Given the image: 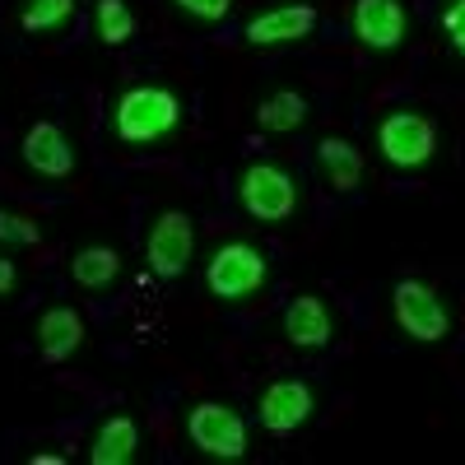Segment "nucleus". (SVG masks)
Returning a JSON list of instances; mask_svg holds the SVG:
<instances>
[{"instance_id":"obj_16","label":"nucleus","mask_w":465,"mask_h":465,"mask_svg":"<svg viewBox=\"0 0 465 465\" xmlns=\"http://www.w3.org/2000/svg\"><path fill=\"white\" fill-rule=\"evenodd\" d=\"M116 270H122V256H116L112 247H84L80 256H74L70 275L80 280L84 289H107L116 280Z\"/></svg>"},{"instance_id":"obj_15","label":"nucleus","mask_w":465,"mask_h":465,"mask_svg":"<svg viewBox=\"0 0 465 465\" xmlns=\"http://www.w3.org/2000/svg\"><path fill=\"white\" fill-rule=\"evenodd\" d=\"M135 442H140V433H135V423L126 414L107 419L98 429V438H94V465H126L135 456Z\"/></svg>"},{"instance_id":"obj_5","label":"nucleus","mask_w":465,"mask_h":465,"mask_svg":"<svg viewBox=\"0 0 465 465\" xmlns=\"http://www.w3.org/2000/svg\"><path fill=\"white\" fill-rule=\"evenodd\" d=\"M396 322L405 335L423 340V344H433L447 335V307L433 298L429 284H419V280H405L396 284Z\"/></svg>"},{"instance_id":"obj_4","label":"nucleus","mask_w":465,"mask_h":465,"mask_svg":"<svg viewBox=\"0 0 465 465\" xmlns=\"http://www.w3.org/2000/svg\"><path fill=\"white\" fill-rule=\"evenodd\" d=\"M186 429H191V438H196V447H205L219 460H238L247 451V429L228 405H196L191 419H186Z\"/></svg>"},{"instance_id":"obj_18","label":"nucleus","mask_w":465,"mask_h":465,"mask_svg":"<svg viewBox=\"0 0 465 465\" xmlns=\"http://www.w3.org/2000/svg\"><path fill=\"white\" fill-rule=\"evenodd\" d=\"M135 33V19L126 10V0H98V37L107 47H122Z\"/></svg>"},{"instance_id":"obj_11","label":"nucleus","mask_w":465,"mask_h":465,"mask_svg":"<svg viewBox=\"0 0 465 465\" xmlns=\"http://www.w3.org/2000/svg\"><path fill=\"white\" fill-rule=\"evenodd\" d=\"M24 159L33 173H43V177H65L74 168V153H70V140L47 126V122H37L28 135H24Z\"/></svg>"},{"instance_id":"obj_13","label":"nucleus","mask_w":465,"mask_h":465,"mask_svg":"<svg viewBox=\"0 0 465 465\" xmlns=\"http://www.w3.org/2000/svg\"><path fill=\"white\" fill-rule=\"evenodd\" d=\"M37 340H43V354L61 363L84 344V326L70 307H52V312H43V322H37Z\"/></svg>"},{"instance_id":"obj_7","label":"nucleus","mask_w":465,"mask_h":465,"mask_svg":"<svg viewBox=\"0 0 465 465\" xmlns=\"http://www.w3.org/2000/svg\"><path fill=\"white\" fill-rule=\"evenodd\" d=\"M242 205H247V214H256L265 223H280L293 210V182H289V173L270 168V163L247 168L242 173Z\"/></svg>"},{"instance_id":"obj_19","label":"nucleus","mask_w":465,"mask_h":465,"mask_svg":"<svg viewBox=\"0 0 465 465\" xmlns=\"http://www.w3.org/2000/svg\"><path fill=\"white\" fill-rule=\"evenodd\" d=\"M74 10V0H28V10H24V28L33 33H43V28H56L65 24Z\"/></svg>"},{"instance_id":"obj_3","label":"nucleus","mask_w":465,"mask_h":465,"mask_svg":"<svg viewBox=\"0 0 465 465\" xmlns=\"http://www.w3.org/2000/svg\"><path fill=\"white\" fill-rule=\"evenodd\" d=\"M377 144L396 168H419L433 159V126L419 112H391L377 131Z\"/></svg>"},{"instance_id":"obj_17","label":"nucleus","mask_w":465,"mask_h":465,"mask_svg":"<svg viewBox=\"0 0 465 465\" xmlns=\"http://www.w3.org/2000/svg\"><path fill=\"white\" fill-rule=\"evenodd\" d=\"M307 122V103L298 98V94H270L265 103H261V126L265 131H298Z\"/></svg>"},{"instance_id":"obj_20","label":"nucleus","mask_w":465,"mask_h":465,"mask_svg":"<svg viewBox=\"0 0 465 465\" xmlns=\"http://www.w3.org/2000/svg\"><path fill=\"white\" fill-rule=\"evenodd\" d=\"M0 242H10V247H33V242H37V223L24 219V214L0 210Z\"/></svg>"},{"instance_id":"obj_6","label":"nucleus","mask_w":465,"mask_h":465,"mask_svg":"<svg viewBox=\"0 0 465 465\" xmlns=\"http://www.w3.org/2000/svg\"><path fill=\"white\" fill-rule=\"evenodd\" d=\"M144 256H149V270H153L159 280L182 275L186 261H191V219H186L182 210L159 214V223L149 228V247H144Z\"/></svg>"},{"instance_id":"obj_10","label":"nucleus","mask_w":465,"mask_h":465,"mask_svg":"<svg viewBox=\"0 0 465 465\" xmlns=\"http://www.w3.org/2000/svg\"><path fill=\"white\" fill-rule=\"evenodd\" d=\"M317 24V10L312 5H284V10H270V15H256L247 24V43L256 47H270V43H293V37H307Z\"/></svg>"},{"instance_id":"obj_8","label":"nucleus","mask_w":465,"mask_h":465,"mask_svg":"<svg viewBox=\"0 0 465 465\" xmlns=\"http://www.w3.org/2000/svg\"><path fill=\"white\" fill-rule=\"evenodd\" d=\"M354 33L363 37L368 47L391 52V47H401V37H405V10L396 5V0H359L354 5Z\"/></svg>"},{"instance_id":"obj_9","label":"nucleus","mask_w":465,"mask_h":465,"mask_svg":"<svg viewBox=\"0 0 465 465\" xmlns=\"http://www.w3.org/2000/svg\"><path fill=\"white\" fill-rule=\"evenodd\" d=\"M312 414V391L302 381H275L261 396V423L270 433H293L298 423H307Z\"/></svg>"},{"instance_id":"obj_22","label":"nucleus","mask_w":465,"mask_h":465,"mask_svg":"<svg viewBox=\"0 0 465 465\" xmlns=\"http://www.w3.org/2000/svg\"><path fill=\"white\" fill-rule=\"evenodd\" d=\"M442 24H447V37L456 43V52L465 56V0H456V5L442 15Z\"/></svg>"},{"instance_id":"obj_23","label":"nucleus","mask_w":465,"mask_h":465,"mask_svg":"<svg viewBox=\"0 0 465 465\" xmlns=\"http://www.w3.org/2000/svg\"><path fill=\"white\" fill-rule=\"evenodd\" d=\"M15 280H19V275H15V261L0 256V298H5V293L15 289Z\"/></svg>"},{"instance_id":"obj_1","label":"nucleus","mask_w":465,"mask_h":465,"mask_svg":"<svg viewBox=\"0 0 465 465\" xmlns=\"http://www.w3.org/2000/svg\"><path fill=\"white\" fill-rule=\"evenodd\" d=\"M177 126V98L168 89H131L116 103V135L131 144H149Z\"/></svg>"},{"instance_id":"obj_21","label":"nucleus","mask_w":465,"mask_h":465,"mask_svg":"<svg viewBox=\"0 0 465 465\" xmlns=\"http://www.w3.org/2000/svg\"><path fill=\"white\" fill-rule=\"evenodd\" d=\"M177 5L186 10V15H196V19H223L228 15V5H232V0H177Z\"/></svg>"},{"instance_id":"obj_2","label":"nucleus","mask_w":465,"mask_h":465,"mask_svg":"<svg viewBox=\"0 0 465 465\" xmlns=\"http://www.w3.org/2000/svg\"><path fill=\"white\" fill-rule=\"evenodd\" d=\"M205 284L214 298H247L265 284V256L252 247V242H228L214 252L210 270H205Z\"/></svg>"},{"instance_id":"obj_14","label":"nucleus","mask_w":465,"mask_h":465,"mask_svg":"<svg viewBox=\"0 0 465 465\" xmlns=\"http://www.w3.org/2000/svg\"><path fill=\"white\" fill-rule=\"evenodd\" d=\"M317 153H322V168H326L331 186H340V191H354V186L363 182V159H359V149L349 144V140L326 135Z\"/></svg>"},{"instance_id":"obj_12","label":"nucleus","mask_w":465,"mask_h":465,"mask_svg":"<svg viewBox=\"0 0 465 465\" xmlns=\"http://www.w3.org/2000/svg\"><path fill=\"white\" fill-rule=\"evenodd\" d=\"M284 335L293 344H302V349H322L331 340V317H326L322 298H312V293L298 298L289 312H284Z\"/></svg>"}]
</instances>
